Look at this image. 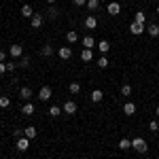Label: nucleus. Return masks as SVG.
Here are the masks:
<instances>
[{
  "label": "nucleus",
  "mask_w": 159,
  "mask_h": 159,
  "mask_svg": "<svg viewBox=\"0 0 159 159\" xmlns=\"http://www.w3.org/2000/svg\"><path fill=\"white\" fill-rule=\"evenodd\" d=\"M132 148L134 151H138V153H147L148 151V144L144 138H140V136H136V138H132Z\"/></svg>",
  "instance_id": "obj_1"
},
{
  "label": "nucleus",
  "mask_w": 159,
  "mask_h": 159,
  "mask_svg": "<svg viewBox=\"0 0 159 159\" xmlns=\"http://www.w3.org/2000/svg\"><path fill=\"white\" fill-rule=\"evenodd\" d=\"M51 93H53V91H51V87L49 85H43L40 89H38V98H40V102H49Z\"/></svg>",
  "instance_id": "obj_2"
},
{
  "label": "nucleus",
  "mask_w": 159,
  "mask_h": 159,
  "mask_svg": "<svg viewBox=\"0 0 159 159\" xmlns=\"http://www.w3.org/2000/svg\"><path fill=\"white\" fill-rule=\"evenodd\" d=\"M28 148H30V138H25V136L17 138V151H19V153H25Z\"/></svg>",
  "instance_id": "obj_3"
},
{
  "label": "nucleus",
  "mask_w": 159,
  "mask_h": 159,
  "mask_svg": "<svg viewBox=\"0 0 159 159\" xmlns=\"http://www.w3.org/2000/svg\"><path fill=\"white\" fill-rule=\"evenodd\" d=\"M9 55H11V57H21V55H24V47L17 45V43L11 45V47H9Z\"/></svg>",
  "instance_id": "obj_4"
},
{
  "label": "nucleus",
  "mask_w": 159,
  "mask_h": 159,
  "mask_svg": "<svg viewBox=\"0 0 159 159\" xmlns=\"http://www.w3.org/2000/svg\"><path fill=\"white\" fill-rule=\"evenodd\" d=\"M129 32H132L134 36H140L142 32H147V28L140 25V24H136V21H132V24H129Z\"/></svg>",
  "instance_id": "obj_5"
},
{
  "label": "nucleus",
  "mask_w": 159,
  "mask_h": 159,
  "mask_svg": "<svg viewBox=\"0 0 159 159\" xmlns=\"http://www.w3.org/2000/svg\"><path fill=\"white\" fill-rule=\"evenodd\" d=\"M57 55H60V60H70L72 57V49L70 47H60L57 49Z\"/></svg>",
  "instance_id": "obj_6"
},
{
  "label": "nucleus",
  "mask_w": 159,
  "mask_h": 159,
  "mask_svg": "<svg viewBox=\"0 0 159 159\" xmlns=\"http://www.w3.org/2000/svg\"><path fill=\"white\" fill-rule=\"evenodd\" d=\"M106 11H108V15H112V17H117V15L121 13V4H119V2H110Z\"/></svg>",
  "instance_id": "obj_7"
},
{
  "label": "nucleus",
  "mask_w": 159,
  "mask_h": 159,
  "mask_svg": "<svg viewBox=\"0 0 159 159\" xmlns=\"http://www.w3.org/2000/svg\"><path fill=\"white\" fill-rule=\"evenodd\" d=\"M81 43H83L85 49H93V47H98V43L93 40V36H83V38H81Z\"/></svg>",
  "instance_id": "obj_8"
},
{
  "label": "nucleus",
  "mask_w": 159,
  "mask_h": 159,
  "mask_svg": "<svg viewBox=\"0 0 159 159\" xmlns=\"http://www.w3.org/2000/svg\"><path fill=\"white\" fill-rule=\"evenodd\" d=\"M43 21H45V17H43L40 13H34V17L30 19V25H32V28H40V25H43Z\"/></svg>",
  "instance_id": "obj_9"
},
{
  "label": "nucleus",
  "mask_w": 159,
  "mask_h": 159,
  "mask_svg": "<svg viewBox=\"0 0 159 159\" xmlns=\"http://www.w3.org/2000/svg\"><path fill=\"white\" fill-rule=\"evenodd\" d=\"M64 112H66V115H74V112H76V102H74V100H68V102L64 104Z\"/></svg>",
  "instance_id": "obj_10"
},
{
  "label": "nucleus",
  "mask_w": 159,
  "mask_h": 159,
  "mask_svg": "<svg viewBox=\"0 0 159 159\" xmlns=\"http://www.w3.org/2000/svg\"><path fill=\"white\" fill-rule=\"evenodd\" d=\"M85 28H87V30H96V28H98V19H96L93 15L85 17Z\"/></svg>",
  "instance_id": "obj_11"
},
{
  "label": "nucleus",
  "mask_w": 159,
  "mask_h": 159,
  "mask_svg": "<svg viewBox=\"0 0 159 159\" xmlns=\"http://www.w3.org/2000/svg\"><path fill=\"white\" fill-rule=\"evenodd\" d=\"M123 112H125L127 117L136 115V104H134V102H125V104H123Z\"/></svg>",
  "instance_id": "obj_12"
},
{
  "label": "nucleus",
  "mask_w": 159,
  "mask_h": 159,
  "mask_svg": "<svg viewBox=\"0 0 159 159\" xmlns=\"http://www.w3.org/2000/svg\"><path fill=\"white\" fill-rule=\"evenodd\" d=\"M21 17H25V19H32V17H34V11H32L30 4H24V7H21Z\"/></svg>",
  "instance_id": "obj_13"
},
{
  "label": "nucleus",
  "mask_w": 159,
  "mask_h": 159,
  "mask_svg": "<svg viewBox=\"0 0 159 159\" xmlns=\"http://www.w3.org/2000/svg\"><path fill=\"white\" fill-rule=\"evenodd\" d=\"M36 134H38L36 127H32V125H28V127L24 129V136H25V138H30V140H34V138H36Z\"/></svg>",
  "instance_id": "obj_14"
},
{
  "label": "nucleus",
  "mask_w": 159,
  "mask_h": 159,
  "mask_svg": "<svg viewBox=\"0 0 159 159\" xmlns=\"http://www.w3.org/2000/svg\"><path fill=\"white\" fill-rule=\"evenodd\" d=\"M102 98H104L102 89H93V91H91V102H93V104H98V102H102Z\"/></svg>",
  "instance_id": "obj_15"
},
{
  "label": "nucleus",
  "mask_w": 159,
  "mask_h": 159,
  "mask_svg": "<svg viewBox=\"0 0 159 159\" xmlns=\"http://www.w3.org/2000/svg\"><path fill=\"white\" fill-rule=\"evenodd\" d=\"M34 110H36V108H34V104H30V102H25L24 106H21V112H24L25 117H30V115H34Z\"/></svg>",
  "instance_id": "obj_16"
},
{
  "label": "nucleus",
  "mask_w": 159,
  "mask_h": 159,
  "mask_svg": "<svg viewBox=\"0 0 159 159\" xmlns=\"http://www.w3.org/2000/svg\"><path fill=\"white\" fill-rule=\"evenodd\" d=\"M81 60L83 61H91L93 60V49H83L81 51Z\"/></svg>",
  "instance_id": "obj_17"
},
{
  "label": "nucleus",
  "mask_w": 159,
  "mask_h": 159,
  "mask_svg": "<svg viewBox=\"0 0 159 159\" xmlns=\"http://www.w3.org/2000/svg\"><path fill=\"white\" fill-rule=\"evenodd\" d=\"M98 49H100V53H102V55H106V53H108V49H110V43H108V40H100V43H98Z\"/></svg>",
  "instance_id": "obj_18"
},
{
  "label": "nucleus",
  "mask_w": 159,
  "mask_h": 159,
  "mask_svg": "<svg viewBox=\"0 0 159 159\" xmlns=\"http://www.w3.org/2000/svg\"><path fill=\"white\" fill-rule=\"evenodd\" d=\"M53 53H55V49H53L51 45H43V49H40V55H43V57H49Z\"/></svg>",
  "instance_id": "obj_19"
},
{
  "label": "nucleus",
  "mask_w": 159,
  "mask_h": 159,
  "mask_svg": "<svg viewBox=\"0 0 159 159\" xmlns=\"http://www.w3.org/2000/svg\"><path fill=\"white\" fill-rule=\"evenodd\" d=\"M147 32H148V36L157 38V36H159V25H157V24H151V25L147 28Z\"/></svg>",
  "instance_id": "obj_20"
},
{
  "label": "nucleus",
  "mask_w": 159,
  "mask_h": 159,
  "mask_svg": "<svg viewBox=\"0 0 159 159\" xmlns=\"http://www.w3.org/2000/svg\"><path fill=\"white\" fill-rule=\"evenodd\" d=\"M19 96H21V100H30L32 98V89L30 87H21L19 89Z\"/></svg>",
  "instance_id": "obj_21"
},
{
  "label": "nucleus",
  "mask_w": 159,
  "mask_h": 159,
  "mask_svg": "<svg viewBox=\"0 0 159 159\" xmlns=\"http://www.w3.org/2000/svg\"><path fill=\"white\" fill-rule=\"evenodd\" d=\"M68 89H70V93L76 96V93H81V83H79V81H72V83L68 85Z\"/></svg>",
  "instance_id": "obj_22"
},
{
  "label": "nucleus",
  "mask_w": 159,
  "mask_h": 159,
  "mask_svg": "<svg viewBox=\"0 0 159 159\" xmlns=\"http://www.w3.org/2000/svg\"><path fill=\"white\" fill-rule=\"evenodd\" d=\"M47 15H49L51 19H55V17L60 15V11H57V7H55V4H49V9H47Z\"/></svg>",
  "instance_id": "obj_23"
},
{
  "label": "nucleus",
  "mask_w": 159,
  "mask_h": 159,
  "mask_svg": "<svg viewBox=\"0 0 159 159\" xmlns=\"http://www.w3.org/2000/svg\"><path fill=\"white\" fill-rule=\"evenodd\" d=\"M119 148H123V151L132 148V140H127V138H121V140H119Z\"/></svg>",
  "instance_id": "obj_24"
},
{
  "label": "nucleus",
  "mask_w": 159,
  "mask_h": 159,
  "mask_svg": "<svg viewBox=\"0 0 159 159\" xmlns=\"http://www.w3.org/2000/svg\"><path fill=\"white\" fill-rule=\"evenodd\" d=\"M87 9H89V11H98L100 9V0H87Z\"/></svg>",
  "instance_id": "obj_25"
},
{
  "label": "nucleus",
  "mask_w": 159,
  "mask_h": 159,
  "mask_svg": "<svg viewBox=\"0 0 159 159\" xmlns=\"http://www.w3.org/2000/svg\"><path fill=\"white\" fill-rule=\"evenodd\" d=\"M66 40H68V43H76V40H79V34H76V30H70V32L66 34Z\"/></svg>",
  "instance_id": "obj_26"
},
{
  "label": "nucleus",
  "mask_w": 159,
  "mask_h": 159,
  "mask_svg": "<svg viewBox=\"0 0 159 159\" xmlns=\"http://www.w3.org/2000/svg\"><path fill=\"white\" fill-rule=\"evenodd\" d=\"M136 24H140V25H144V21H147V15H144V13L142 11H138L136 13V19H134Z\"/></svg>",
  "instance_id": "obj_27"
},
{
  "label": "nucleus",
  "mask_w": 159,
  "mask_h": 159,
  "mask_svg": "<svg viewBox=\"0 0 159 159\" xmlns=\"http://www.w3.org/2000/svg\"><path fill=\"white\" fill-rule=\"evenodd\" d=\"M121 93L125 96V98L132 96V85H129V83H123V85H121Z\"/></svg>",
  "instance_id": "obj_28"
},
{
  "label": "nucleus",
  "mask_w": 159,
  "mask_h": 159,
  "mask_svg": "<svg viewBox=\"0 0 159 159\" xmlns=\"http://www.w3.org/2000/svg\"><path fill=\"white\" fill-rule=\"evenodd\" d=\"M9 106H11V100L7 98V96H2L0 98V108H9Z\"/></svg>",
  "instance_id": "obj_29"
},
{
  "label": "nucleus",
  "mask_w": 159,
  "mask_h": 159,
  "mask_svg": "<svg viewBox=\"0 0 159 159\" xmlns=\"http://www.w3.org/2000/svg\"><path fill=\"white\" fill-rule=\"evenodd\" d=\"M98 66H100V68H108V57H106V55H102V57L98 60Z\"/></svg>",
  "instance_id": "obj_30"
},
{
  "label": "nucleus",
  "mask_w": 159,
  "mask_h": 159,
  "mask_svg": "<svg viewBox=\"0 0 159 159\" xmlns=\"http://www.w3.org/2000/svg\"><path fill=\"white\" fill-rule=\"evenodd\" d=\"M49 115H51V117H57V115H61V108H60V106H51Z\"/></svg>",
  "instance_id": "obj_31"
},
{
  "label": "nucleus",
  "mask_w": 159,
  "mask_h": 159,
  "mask_svg": "<svg viewBox=\"0 0 159 159\" xmlns=\"http://www.w3.org/2000/svg\"><path fill=\"white\" fill-rule=\"evenodd\" d=\"M15 68H17V64H15V61H7V72H13Z\"/></svg>",
  "instance_id": "obj_32"
},
{
  "label": "nucleus",
  "mask_w": 159,
  "mask_h": 159,
  "mask_svg": "<svg viewBox=\"0 0 159 159\" xmlns=\"http://www.w3.org/2000/svg\"><path fill=\"white\" fill-rule=\"evenodd\" d=\"M148 129H151V132H157V129H159V123L157 121H151V123H148Z\"/></svg>",
  "instance_id": "obj_33"
},
{
  "label": "nucleus",
  "mask_w": 159,
  "mask_h": 159,
  "mask_svg": "<svg viewBox=\"0 0 159 159\" xmlns=\"http://www.w3.org/2000/svg\"><path fill=\"white\" fill-rule=\"evenodd\" d=\"M19 66H24V68H28V66H30V57H28V55H24V60L19 61Z\"/></svg>",
  "instance_id": "obj_34"
},
{
  "label": "nucleus",
  "mask_w": 159,
  "mask_h": 159,
  "mask_svg": "<svg viewBox=\"0 0 159 159\" xmlns=\"http://www.w3.org/2000/svg\"><path fill=\"white\" fill-rule=\"evenodd\" d=\"M87 0H74V7H85Z\"/></svg>",
  "instance_id": "obj_35"
},
{
  "label": "nucleus",
  "mask_w": 159,
  "mask_h": 159,
  "mask_svg": "<svg viewBox=\"0 0 159 159\" xmlns=\"http://www.w3.org/2000/svg\"><path fill=\"white\" fill-rule=\"evenodd\" d=\"M4 72H7V64H4V61H0V76H2Z\"/></svg>",
  "instance_id": "obj_36"
},
{
  "label": "nucleus",
  "mask_w": 159,
  "mask_h": 159,
  "mask_svg": "<svg viewBox=\"0 0 159 159\" xmlns=\"http://www.w3.org/2000/svg\"><path fill=\"white\" fill-rule=\"evenodd\" d=\"M7 60V53H4V51H0V61H4Z\"/></svg>",
  "instance_id": "obj_37"
},
{
  "label": "nucleus",
  "mask_w": 159,
  "mask_h": 159,
  "mask_svg": "<svg viewBox=\"0 0 159 159\" xmlns=\"http://www.w3.org/2000/svg\"><path fill=\"white\" fill-rule=\"evenodd\" d=\"M47 2H49V4H55V2H57V0H47Z\"/></svg>",
  "instance_id": "obj_38"
},
{
  "label": "nucleus",
  "mask_w": 159,
  "mask_h": 159,
  "mask_svg": "<svg viewBox=\"0 0 159 159\" xmlns=\"http://www.w3.org/2000/svg\"><path fill=\"white\" fill-rule=\"evenodd\" d=\"M155 112H157V117H159V106H157V110H155Z\"/></svg>",
  "instance_id": "obj_39"
},
{
  "label": "nucleus",
  "mask_w": 159,
  "mask_h": 159,
  "mask_svg": "<svg viewBox=\"0 0 159 159\" xmlns=\"http://www.w3.org/2000/svg\"><path fill=\"white\" fill-rule=\"evenodd\" d=\"M157 13H159V7H157Z\"/></svg>",
  "instance_id": "obj_40"
}]
</instances>
